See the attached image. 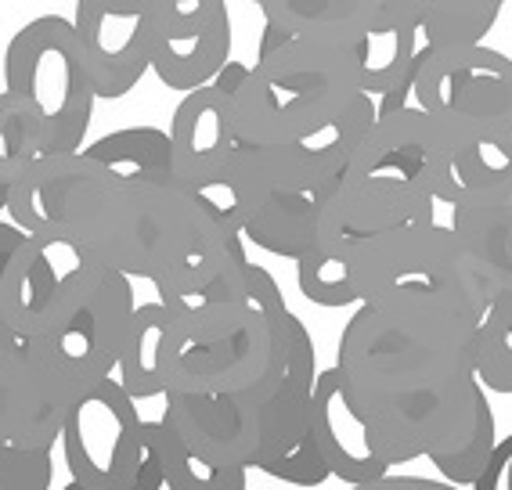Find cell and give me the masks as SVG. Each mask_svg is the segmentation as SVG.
Returning <instances> with one entry per match:
<instances>
[{"instance_id": "obj_22", "label": "cell", "mask_w": 512, "mask_h": 490, "mask_svg": "<svg viewBox=\"0 0 512 490\" xmlns=\"http://www.w3.org/2000/svg\"><path fill=\"white\" fill-rule=\"evenodd\" d=\"M318 209L321 191H267L264 199H256L253 209L242 220V238L246 245H256L282 260H300L314 242L318 231Z\"/></svg>"}, {"instance_id": "obj_2", "label": "cell", "mask_w": 512, "mask_h": 490, "mask_svg": "<svg viewBox=\"0 0 512 490\" xmlns=\"http://www.w3.org/2000/svg\"><path fill=\"white\" fill-rule=\"evenodd\" d=\"M451 184V141L419 105L375 116L347 173L321 191L318 231L347 242L437 220Z\"/></svg>"}, {"instance_id": "obj_1", "label": "cell", "mask_w": 512, "mask_h": 490, "mask_svg": "<svg viewBox=\"0 0 512 490\" xmlns=\"http://www.w3.org/2000/svg\"><path fill=\"white\" fill-rule=\"evenodd\" d=\"M476 325L458 310L357 303L339 336L336 372L394 469L426 458L484 393L473 364Z\"/></svg>"}, {"instance_id": "obj_34", "label": "cell", "mask_w": 512, "mask_h": 490, "mask_svg": "<svg viewBox=\"0 0 512 490\" xmlns=\"http://www.w3.org/2000/svg\"><path fill=\"white\" fill-rule=\"evenodd\" d=\"M123 490H174L170 476L163 472V462H159L156 447H152V440H148V422H145V451H141V462Z\"/></svg>"}, {"instance_id": "obj_14", "label": "cell", "mask_w": 512, "mask_h": 490, "mask_svg": "<svg viewBox=\"0 0 512 490\" xmlns=\"http://www.w3.org/2000/svg\"><path fill=\"white\" fill-rule=\"evenodd\" d=\"M73 404L26 339L0 346V444L55 447Z\"/></svg>"}, {"instance_id": "obj_11", "label": "cell", "mask_w": 512, "mask_h": 490, "mask_svg": "<svg viewBox=\"0 0 512 490\" xmlns=\"http://www.w3.org/2000/svg\"><path fill=\"white\" fill-rule=\"evenodd\" d=\"M58 444L76 483L123 490L145 451V418L138 400L127 397L116 375L98 382L69 408Z\"/></svg>"}, {"instance_id": "obj_7", "label": "cell", "mask_w": 512, "mask_h": 490, "mask_svg": "<svg viewBox=\"0 0 512 490\" xmlns=\"http://www.w3.org/2000/svg\"><path fill=\"white\" fill-rule=\"evenodd\" d=\"M412 105L448 134L451 148L512 127V58L487 44L426 47Z\"/></svg>"}, {"instance_id": "obj_33", "label": "cell", "mask_w": 512, "mask_h": 490, "mask_svg": "<svg viewBox=\"0 0 512 490\" xmlns=\"http://www.w3.org/2000/svg\"><path fill=\"white\" fill-rule=\"evenodd\" d=\"M469 490H512V433L494 444L491 462Z\"/></svg>"}, {"instance_id": "obj_18", "label": "cell", "mask_w": 512, "mask_h": 490, "mask_svg": "<svg viewBox=\"0 0 512 490\" xmlns=\"http://www.w3.org/2000/svg\"><path fill=\"white\" fill-rule=\"evenodd\" d=\"M318 350L300 318H289L285 368L275 390L260 404V454L253 469L264 472L271 462L300 451L314 436V382H318Z\"/></svg>"}, {"instance_id": "obj_9", "label": "cell", "mask_w": 512, "mask_h": 490, "mask_svg": "<svg viewBox=\"0 0 512 490\" xmlns=\"http://www.w3.org/2000/svg\"><path fill=\"white\" fill-rule=\"evenodd\" d=\"M119 188L101 163L83 152L37 155L8 199V220L26 235L69 238L83 245L105 199Z\"/></svg>"}, {"instance_id": "obj_35", "label": "cell", "mask_w": 512, "mask_h": 490, "mask_svg": "<svg viewBox=\"0 0 512 490\" xmlns=\"http://www.w3.org/2000/svg\"><path fill=\"white\" fill-rule=\"evenodd\" d=\"M22 238H26L22 227H15L11 220H0V282H4V271H8L11 256H15V249L22 245Z\"/></svg>"}, {"instance_id": "obj_23", "label": "cell", "mask_w": 512, "mask_h": 490, "mask_svg": "<svg viewBox=\"0 0 512 490\" xmlns=\"http://www.w3.org/2000/svg\"><path fill=\"white\" fill-rule=\"evenodd\" d=\"M166 346H170V307L159 300L138 303L116 364L119 386L138 404L166 397Z\"/></svg>"}, {"instance_id": "obj_24", "label": "cell", "mask_w": 512, "mask_h": 490, "mask_svg": "<svg viewBox=\"0 0 512 490\" xmlns=\"http://www.w3.org/2000/svg\"><path fill=\"white\" fill-rule=\"evenodd\" d=\"M94 163L116 177L119 184H170L174 177V152L170 130L159 127H123L101 134L98 141L83 145Z\"/></svg>"}, {"instance_id": "obj_6", "label": "cell", "mask_w": 512, "mask_h": 490, "mask_svg": "<svg viewBox=\"0 0 512 490\" xmlns=\"http://www.w3.org/2000/svg\"><path fill=\"white\" fill-rule=\"evenodd\" d=\"M4 91L26 105L40 127V155L80 152L91 130L94 91L73 19L37 15L4 47Z\"/></svg>"}, {"instance_id": "obj_25", "label": "cell", "mask_w": 512, "mask_h": 490, "mask_svg": "<svg viewBox=\"0 0 512 490\" xmlns=\"http://www.w3.org/2000/svg\"><path fill=\"white\" fill-rule=\"evenodd\" d=\"M466 199H512V127L451 148V184L444 206Z\"/></svg>"}, {"instance_id": "obj_31", "label": "cell", "mask_w": 512, "mask_h": 490, "mask_svg": "<svg viewBox=\"0 0 512 490\" xmlns=\"http://www.w3.org/2000/svg\"><path fill=\"white\" fill-rule=\"evenodd\" d=\"M55 447L0 444V490H51Z\"/></svg>"}, {"instance_id": "obj_36", "label": "cell", "mask_w": 512, "mask_h": 490, "mask_svg": "<svg viewBox=\"0 0 512 490\" xmlns=\"http://www.w3.org/2000/svg\"><path fill=\"white\" fill-rule=\"evenodd\" d=\"M347 490H419V476H404V472H390L383 480L375 483H357V487Z\"/></svg>"}, {"instance_id": "obj_20", "label": "cell", "mask_w": 512, "mask_h": 490, "mask_svg": "<svg viewBox=\"0 0 512 490\" xmlns=\"http://www.w3.org/2000/svg\"><path fill=\"white\" fill-rule=\"evenodd\" d=\"M249 4L260 8L267 29L325 47L361 44L386 15V0H249Z\"/></svg>"}, {"instance_id": "obj_3", "label": "cell", "mask_w": 512, "mask_h": 490, "mask_svg": "<svg viewBox=\"0 0 512 490\" xmlns=\"http://www.w3.org/2000/svg\"><path fill=\"white\" fill-rule=\"evenodd\" d=\"M289 318L282 285L260 264L235 300L170 310L166 393H242L260 408L285 368Z\"/></svg>"}, {"instance_id": "obj_8", "label": "cell", "mask_w": 512, "mask_h": 490, "mask_svg": "<svg viewBox=\"0 0 512 490\" xmlns=\"http://www.w3.org/2000/svg\"><path fill=\"white\" fill-rule=\"evenodd\" d=\"M134 310H138L134 282L101 264L73 307L62 314V321L47 336L26 343L37 350V357L55 372L65 390L80 400L98 382L116 375Z\"/></svg>"}, {"instance_id": "obj_15", "label": "cell", "mask_w": 512, "mask_h": 490, "mask_svg": "<svg viewBox=\"0 0 512 490\" xmlns=\"http://www.w3.org/2000/svg\"><path fill=\"white\" fill-rule=\"evenodd\" d=\"M159 415L188 451L220 465L253 469L260 454V408L242 393H166Z\"/></svg>"}, {"instance_id": "obj_17", "label": "cell", "mask_w": 512, "mask_h": 490, "mask_svg": "<svg viewBox=\"0 0 512 490\" xmlns=\"http://www.w3.org/2000/svg\"><path fill=\"white\" fill-rule=\"evenodd\" d=\"M357 58L361 94L375 101V116H390L412 105L415 73L426 51L422 8L415 0H386V15L361 44L350 47Z\"/></svg>"}, {"instance_id": "obj_27", "label": "cell", "mask_w": 512, "mask_h": 490, "mask_svg": "<svg viewBox=\"0 0 512 490\" xmlns=\"http://www.w3.org/2000/svg\"><path fill=\"white\" fill-rule=\"evenodd\" d=\"M148 440L156 447L163 472L170 476L174 490H246L249 487V469H242V465H220L188 451L159 418L148 422Z\"/></svg>"}, {"instance_id": "obj_12", "label": "cell", "mask_w": 512, "mask_h": 490, "mask_svg": "<svg viewBox=\"0 0 512 490\" xmlns=\"http://www.w3.org/2000/svg\"><path fill=\"white\" fill-rule=\"evenodd\" d=\"M159 8L163 0H76L73 29L87 55L98 101L127 98L145 73H152Z\"/></svg>"}, {"instance_id": "obj_16", "label": "cell", "mask_w": 512, "mask_h": 490, "mask_svg": "<svg viewBox=\"0 0 512 490\" xmlns=\"http://www.w3.org/2000/svg\"><path fill=\"white\" fill-rule=\"evenodd\" d=\"M238 130L231 119L228 91L220 83L188 91L170 119V152L174 177L195 195H206L224 177L231 155L238 152Z\"/></svg>"}, {"instance_id": "obj_39", "label": "cell", "mask_w": 512, "mask_h": 490, "mask_svg": "<svg viewBox=\"0 0 512 490\" xmlns=\"http://www.w3.org/2000/svg\"><path fill=\"white\" fill-rule=\"evenodd\" d=\"M62 490H112V487H94V483H65V487Z\"/></svg>"}, {"instance_id": "obj_19", "label": "cell", "mask_w": 512, "mask_h": 490, "mask_svg": "<svg viewBox=\"0 0 512 490\" xmlns=\"http://www.w3.org/2000/svg\"><path fill=\"white\" fill-rule=\"evenodd\" d=\"M314 440H318L321 458L329 462L332 480L339 483L357 487V483H375L394 472V465L375 447L372 429L357 408L350 386L336 372V364L321 368L314 382Z\"/></svg>"}, {"instance_id": "obj_4", "label": "cell", "mask_w": 512, "mask_h": 490, "mask_svg": "<svg viewBox=\"0 0 512 490\" xmlns=\"http://www.w3.org/2000/svg\"><path fill=\"white\" fill-rule=\"evenodd\" d=\"M228 91L242 145H289L314 134L361 94L350 47H325L282 37L260 44L253 65L228 62L217 76Z\"/></svg>"}, {"instance_id": "obj_30", "label": "cell", "mask_w": 512, "mask_h": 490, "mask_svg": "<svg viewBox=\"0 0 512 490\" xmlns=\"http://www.w3.org/2000/svg\"><path fill=\"white\" fill-rule=\"evenodd\" d=\"M40 155V127L15 94L0 91V213H8L11 188Z\"/></svg>"}, {"instance_id": "obj_13", "label": "cell", "mask_w": 512, "mask_h": 490, "mask_svg": "<svg viewBox=\"0 0 512 490\" xmlns=\"http://www.w3.org/2000/svg\"><path fill=\"white\" fill-rule=\"evenodd\" d=\"M231 62L228 0H163L152 73L170 91L210 87Z\"/></svg>"}, {"instance_id": "obj_21", "label": "cell", "mask_w": 512, "mask_h": 490, "mask_svg": "<svg viewBox=\"0 0 512 490\" xmlns=\"http://www.w3.org/2000/svg\"><path fill=\"white\" fill-rule=\"evenodd\" d=\"M451 231L466 249L491 303L512 292V199H466L451 206Z\"/></svg>"}, {"instance_id": "obj_29", "label": "cell", "mask_w": 512, "mask_h": 490, "mask_svg": "<svg viewBox=\"0 0 512 490\" xmlns=\"http://www.w3.org/2000/svg\"><path fill=\"white\" fill-rule=\"evenodd\" d=\"M473 364L487 393L512 397V292L498 296L476 325Z\"/></svg>"}, {"instance_id": "obj_38", "label": "cell", "mask_w": 512, "mask_h": 490, "mask_svg": "<svg viewBox=\"0 0 512 490\" xmlns=\"http://www.w3.org/2000/svg\"><path fill=\"white\" fill-rule=\"evenodd\" d=\"M11 343H19V336L11 332V325L4 321V314H0V346H11Z\"/></svg>"}, {"instance_id": "obj_37", "label": "cell", "mask_w": 512, "mask_h": 490, "mask_svg": "<svg viewBox=\"0 0 512 490\" xmlns=\"http://www.w3.org/2000/svg\"><path fill=\"white\" fill-rule=\"evenodd\" d=\"M419 490H462V487L444 483V480H430V476H419Z\"/></svg>"}, {"instance_id": "obj_10", "label": "cell", "mask_w": 512, "mask_h": 490, "mask_svg": "<svg viewBox=\"0 0 512 490\" xmlns=\"http://www.w3.org/2000/svg\"><path fill=\"white\" fill-rule=\"evenodd\" d=\"M101 260L69 238L26 235L0 282V314L19 339H40L76 303Z\"/></svg>"}, {"instance_id": "obj_28", "label": "cell", "mask_w": 512, "mask_h": 490, "mask_svg": "<svg viewBox=\"0 0 512 490\" xmlns=\"http://www.w3.org/2000/svg\"><path fill=\"white\" fill-rule=\"evenodd\" d=\"M422 8L426 47L484 44L502 15L505 0H415Z\"/></svg>"}, {"instance_id": "obj_26", "label": "cell", "mask_w": 512, "mask_h": 490, "mask_svg": "<svg viewBox=\"0 0 512 490\" xmlns=\"http://www.w3.org/2000/svg\"><path fill=\"white\" fill-rule=\"evenodd\" d=\"M494 444H498V426H494L491 397H487V390H484L476 397L473 408L430 447L426 458H430V465L437 469L440 480L466 490V487H473L476 476L487 469Z\"/></svg>"}, {"instance_id": "obj_5", "label": "cell", "mask_w": 512, "mask_h": 490, "mask_svg": "<svg viewBox=\"0 0 512 490\" xmlns=\"http://www.w3.org/2000/svg\"><path fill=\"white\" fill-rule=\"evenodd\" d=\"M350 282L357 303L458 310L480 321L491 307L484 282L476 278L466 249L451 224L422 220L404 224L354 245Z\"/></svg>"}, {"instance_id": "obj_32", "label": "cell", "mask_w": 512, "mask_h": 490, "mask_svg": "<svg viewBox=\"0 0 512 490\" xmlns=\"http://www.w3.org/2000/svg\"><path fill=\"white\" fill-rule=\"evenodd\" d=\"M264 476H271V480H278V483H293V487H321V483L332 480V469H329V462L321 458L318 440L311 436L300 451L285 454V458L267 465Z\"/></svg>"}]
</instances>
